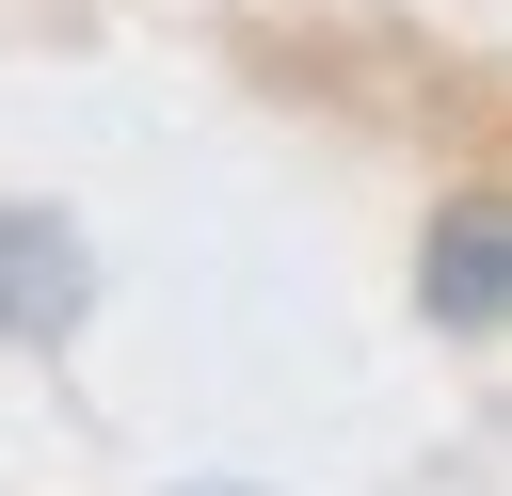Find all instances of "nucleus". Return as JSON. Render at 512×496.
I'll return each instance as SVG.
<instances>
[{
    "mask_svg": "<svg viewBox=\"0 0 512 496\" xmlns=\"http://www.w3.org/2000/svg\"><path fill=\"white\" fill-rule=\"evenodd\" d=\"M0 320H16V336H64V320H80V240L32 224V208H0Z\"/></svg>",
    "mask_w": 512,
    "mask_h": 496,
    "instance_id": "2",
    "label": "nucleus"
},
{
    "mask_svg": "<svg viewBox=\"0 0 512 496\" xmlns=\"http://www.w3.org/2000/svg\"><path fill=\"white\" fill-rule=\"evenodd\" d=\"M416 288H432V320L496 336V320H512V192H464V208H432V240H416Z\"/></svg>",
    "mask_w": 512,
    "mask_h": 496,
    "instance_id": "1",
    "label": "nucleus"
}]
</instances>
